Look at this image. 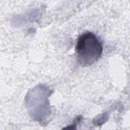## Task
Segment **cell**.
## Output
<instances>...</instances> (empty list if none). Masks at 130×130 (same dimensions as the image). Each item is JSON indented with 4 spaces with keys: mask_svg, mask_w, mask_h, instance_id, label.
Instances as JSON below:
<instances>
[{
    "mask_svg": "<svg viewBox=\"0 0 130 130\" xmlns=\"http://www.w3.org/2000/svg\"><path fill=\"white\" fill-rule=\"evenodd\" d=\"M103 50L98 37L91 32H85L79 37L75 46L77 61L83 67L91 66L100 59Z\"/></svg>",
    "mask_w": 130,
    "mask_h": 130,
    "instance_id": "cell-1",
    "label": "cell"
}]
</instances>
